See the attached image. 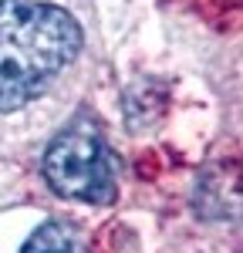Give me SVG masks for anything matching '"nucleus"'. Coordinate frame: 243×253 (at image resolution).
<instances>
[{"label": "nucleus", "instance_id": "obj_3", "mask_svg": "<svg viewBox=\"0 0 243 253\" xmlns=\"http://www.w3.org/2000/svg\"><path fill=\"white\" fill-rule=\"evenodd\" d=\"M20 253H88V247H84V236L71 223L51 219V223L38 226L34 233L27 236V243H24Z\"/></svg>", "mask_w": 243, "mask_h": 253}, {"label": "nucleus", "instance_id": "obj_1", "mask_svg": "<svg viewBox=\"0 0 243 253\" xmlns=\"http://www.w3.org/2000/svg\"><path fill=\"white\" fill-rule=\"evenodd\" d=\"M81 51V27L44 0H0V112L38 98Z\"/></svg>", "mask_w": 243, "mask_h": 253}, {"label": "nucleus", "instance_id": "obj_2", "mask_svg": "<svg viewBox=\"0 0 243 253\" xmlns=\"http://www.w3.org/2000/svg\"><path fill=\"white\" fill-rule=\"evenodd\" d=\"M44 179L64 199L105 206L115 199V166L95 122L78 118L44 152Z\"/></svg>", "mask_w": 243, "mask_h": 253}]
</instances>
